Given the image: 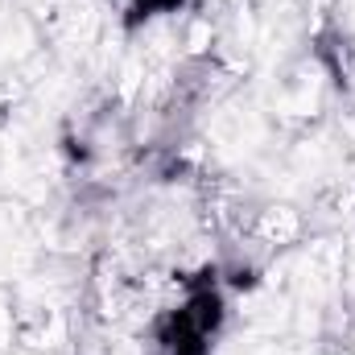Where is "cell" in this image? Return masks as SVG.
<instances>
[{
  "label": "cell",
  "mask_w": 355,
  "mask_h": 355,
  "mask_svg": "<svg viewBox=\"0 0 355 355\" xmlns=\"http://www.w3.org/2000/svg\"><path fill=\"white\" fill-rule=\"evenodd\" d=\"M227 322V293L219 268H202L186 281L178 306L153 322V355H211Z\"/></svg>",
  "instance_id": "6da1fadb"
},
{
  "label": "cell",
  "mask_w": 355,
  "mask_h": 355,
  "mask_svg": "<svg viewBox=\"0 0 355 355\" xmlns=\"http://www.w3.org/2000/svg\"><path fill=\"white\" fill-rule=\"evenodd\" d=\"M339 355H355V352H339Z\"/></svg>",
  "instance_id": "277c9868"
},
{
  "label": "cell",
  "mask_w": 355,
  "mask_h": 355,
  "mask_svg": "<svg viewBox=\"0 0 355 355\" xmlns=\"http://www.w3.org/2000/svg\"><path fill=\"white\" fill-rule=\"evenodd\" d=\"M12 103H17V91L8 87V83H0V124L12 116Z\"/></svg>",
  "instance_id": "3957f363"
},
{
  "label": "cell",
  "mask_w": 355,
  "mask_h": 355,
  "mask_svg": "<svg viewBox=\"0 0 355 355\" xmlns=\"http://www.w3.org/2000/svg\"><path fill=\"white\" fill-rule=\"evenodd\" d=\"M252 236L261 244H272V248H285V244H297L302 240V215L293 207H265L252 223Z\"/></svg>",
  "instance_id": "7a4b0ae2"
}]
</instances>
